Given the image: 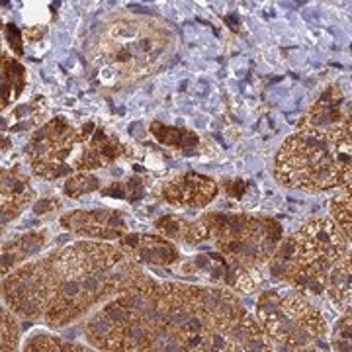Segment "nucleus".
Returning <instances> with one entry per match:
<instances>
[{
  "mask_svg": "<svg viewBox=\"0 0 352 352\" xmlns=\"http://www.w3.org/2000/svg\"><path fill=\"white\" fill-rule=\"evenodd\" d=\"M57 292L45 314L50 327H65L92 307L131 288L145 276L139 263L118 245L106 241H78L53 251Z\"/></svg>",
  "mask_w": 352,
  "mask_h": 352,
  "instance_id": "obj_1",
  "label": "nucleus"
},
{
  "mask_svg": "<svg viewBox=\"0 0 352 352\" xmlns=\"http://www.w3.org/2000/svg\"><path fill=\"white\" fill-rule=\"evenodd\" d=\"M245 314L231 289L173 282L163 311L135 352H206L219 331Z\"/></svg>",
  "mask_w": 352,
  "mask_h": 352,
  "instance_id": "obj_2",
  "label": "nucleus"
},
{
  "mask_svg": "<svg viewBox=\"0 0 352 352\" xmlns=\"http://www.w3.org/2000/svg\"><path fill=\"white\" fill-rule=\"evenodd\" d=\"M344 120L327 127L300 124L276 153L274 176L278 182L302 192H327L349 184L352 180V139Z\"/></svg>",
  "mask_w": 352,
  "mask_h": 352,
  "instance_id": "obj_3",
  "label": "nucleus"
},
{
  "mask_svg": "<svg viewBox=\"0 0 352 352\" xmlns=\"http://www.w3.org/2000/svg\"><path fill=\"white\" fill-rule=\"evenodd\" d=\"M24 155L34 175L57 180L118 163L129 155V147L118 135L94 124L76 127L59 116L32 133Z\"/></svg>",
  "mask_w": 352,
  "mask_h": 352,
  "instance_id": "obj_4",
  "label": "nucleus"
},
{
  "mask_svg": "<svg viewBox=\"0 0 352 352\" xmlns=\"http://www.w3.org/2000/svg\"><path fill=\"white\" fill-rule=\"evenodd\" d=\"M173 282L143 276L102 303L85 323L88 344L98 352H135L163 311Z\"/></svg>",
  "mask_w": 352,
  "mask_h": 352,
  "instance_id": "obj_5",
  "label": "nucleus"
},
{
  "mask_svg": "<svg viewBox=\"0 0 352 352\" xmlns=\"http://www.w3.org/2000/svg\"><path fill=\"white\" fill-rule=\"evenodd\" d=\"M351 243L331 217H314L280 243L274 264L278 278L305 298L325 294L329 274L351 251Z\"/></svg>",
  "mask_w": 352,
  "mask_h": 352,
  "instance_id": "obj_6",
  "label": "nucleus"
},
{
  "mask_svg": "<svg viewBox=\"0 0 352 352\" xmlns=\"http://www.w3.org/2000/svg\"><path fill=\"white\" fill-rule=\"evenodd\" d=\"M166 30L141 18H120L102 32L94 47V61L112 80H135L153 73L168 50Z\"/></svg>",
  "mask_w": 352,
  "mask_h": 352,
  "instance_id": "obj_7",
  "label": "nucleus"
},
{
  "mask_svg": "<svg viewBox=\"0 0 352 352\" xmlns=\"http://www.w3.org/2000/svg\"><path fill=\"white\" fill-rule=\"evenodd\" d=\"M210 241L229 266L261 270L282 243V227L272 217L249 214H208Z\"/></svg>",
  "mask_w": 352,
  "mask_h": 352,
  "instance_id": "obj_8",
  "label": "nucleus"
},
{
  "mask_svg": "<svg viewBox=\"0 0 352 352\" xmlns=\"http://www.w3.org/2000/svg\"><path fill=\"white\" fill-rule=\"evenodd\" d=\"M256 319L268 339L286 352L311 346L329 333L323 311L289 286L264 289L256 300Z\"/></svg>",
  "mask_w": 352,
  "mask_h": 352,
  "instance_id": "obj_9",
  "label": "nucleus"
},
{
  "mask_svg": "<svg viewBox=\"0 0 352 352\" xmlns=\"http://www.w3.org/2000/svg\"><path fill=\"white\" fill-rule=\"evenodd\" d=\"M4 302L14 315L22 319H39L50 311L55 292H57V272L53 252L24 263L4 276L2 282Z\"/></svg>",
  "mask_w": 352,
  "mask_h": 352,
  "instance_id": "obj_10",
  "label": "nucleus"
},
{
  "mask_svg": "<svg viewBox=\"0 0 352 352\" xmlns=\"http://www.w3.org/2000/svg\"><path fill=\"white\" fill-rule=\"evenodd\" d=\"M219 194V184L212 176L200 173H182L168 178L161 188V198L173 208L204 210Z\"/></svg>",
  "mask_w": 352,
  "mask_h": 352,
  "instance_id": "obj_11",
  "label": "nucleus"
},
{
  "mask_svg": "<svg viewBox=\"0 0 352 352\" xmlns=\"http://www.w3.org/2000/svg\"><path fill=\"white\" fill-rule=\"evenodd\" d=\"M206 352H274V342L249 311L219 331Z\"/></svg>",
  "mask_w": 352,
  "mask_h": 352,
  "instance_id": "obj_12",
  "label": "nucleus"
},
{
  "mask_svg": "<svg viewBox=\"0 0 352 352\" xmlns=\"http://www.w3.org/2000/svg\"><path fill=\"white\" fill-rule=\"evenodd\" d=\"M61 227L78 237L98 241H120L127 233L124 215L113 210H76L61 217Z\"/></svg>",
  "mask_w": 352,
  "mask_h": 352,
  "instance_id": "obj_13",
  "label": "nucleus"
},
{
  "mask_svg": "<svg viewBox=\"0 0 352 352\" xmlns=\"http://www.w3.org/2000/svg\"><path fill=\"white\" fill-rule=\"evenodd\" d=\"M116 245L139 264L149 263L168 266V264H175L180 261L178 247L163 235L129 233V235H124Z\"/></svg>",
  "mask_w": 352,
  "mask_h": 352,
  "instance_id": "obj_14",
  "label": "nucleus"
},
{
  "mask_svg": "<svg viewBox=\"0 0 352 352\" xmlns=\"http://www.w3.org/2000/svg\"><path fill=\"white\" fill-rule=\"evenodd\" d=\"M36 192L20 164L2 166V221H10L22 214L34 200Z\"/></svg>",
  "mask_w": 352,
  "mask_h": 352,
  "instance_id": "obj_15",
  "label": "nucleus"
},
{
  "mask_svg": "<svg viewBox=\"0 0 352 352\" xmlns=\"http://www.w3.org/2000/svg\"><path fill=\"white\" fill-rule=\"evenodd\" d=\"M157 233L170 239L173 243H188V245H200L204 241H210V227L204 221V217L198 221L186 219L182 215L168 214L159 217L155 221Z\"/></svg>",
  "mask_w": 352,
  "mask_h": 352,
  "instance_id": "obj_16",
  "label": "nucleus"
},
{
  "mask_svg": "<svg viewBox=\"0 0 352 352\" xmlns=\"http://www.w3.org/2000/svg\"><path fill=\"white\" fill-rule=\"evenodd\" d=\"M325 296L340 315H352V251L346 252L329 274Z\"/></svg>",
  "mask_w": 352,
  "mask_h": 352,
  "instance_id": "obj_17",
  "label": "nucleus"
},
{
  "mask_svg": "<svg viewBox=\"0 0 352 352\" xmlns=\"http://www.w3.org/2000/svg\"><path fill=\"white\" fill-rule=\"evenodd\" d=\"M45 241H47L45 233H25L22 237L6 243L2 249V272H4V276L10 274L18 266H22L25 258H30L36 252L41 251L45 247Z\"/></svg>",
  "mask_w": 352,
  "mask_h": 352,
  "instance_id": "obj_18",
  "label": "nucleus"
},
{
  "mask_svg": "<svg viewBox=\"0 0 352 352\" xmlns=\"http://www.w3.org/2000/svg\"><path fill=\"white\" fill-rule=\"evenodd\" d=\"M25 69L16 59L2 55V110L10 106L24 90Z\"/></svg>",
  "mask_w": 352,
  "mask_h": 352,
  "instance_id": "obj_19",
  "label": "nucleus"
},
{
  "mask_svg": "<svg viewBox=\"0 0 352 352\" xmlns=\"http://www.w3.org/2000/svg\"><path fill=\"white\" fill-rule=\"evenodd\" d=\"M331 219L339 226L349 243H352V180L339 188L337 196L331 200Z\"/></svg>",
  "mask_w": 352,
  "mask_h": 352,
  "instance_id": "obj_20",
  "label": "nucleus"
},
{
  "mask_svg": "<svg viewBox=\"0 0 352 352\" xmlns=\"http://www.w3.org/2000/svg\"><path fill=\"white\" fill-rule=\"evenodd\" d=\"M24 352H98L92 346L71 342L53 335H36L25 342Z\"/></svg>",
  "mask_w": 352,
  "mask_h": 352,
  "instance_id": "obj_21",
  "label": "nucleus"
},
{
  "mask_svg": "<svg viewBox=\"0 0 352 352\" xmlns=\"http://www.w3.org/2000/svg\"><path fill=\"white\" fill-rule=\"evenodd\" d=\"M98 188H100V178H96L92 173H76L67 178L63 190L69 198H80L90 192H96Z\"/></svg>",
  "mask_w": 352,
  "mask_h": 352,
  "instance_id": "obj_22",
  "label": "nucleus"
},
{
  "mask_svg": "<svg viewBox=\"0 0 352 352\" xmlns=\"http://www.w3.org/2000/svg\"><path fill=\"white\" fill-rule=\"evenodd\" d=\"M20 342V329L14 314L4 307L2 309V352H16Z\"/></svg>",
  "mask_w": 352,
  "mask_h": 352,
  "instance_id": "obj_23",
  "label": "nucleus"
},
{
  "mask_svg": "<svg viewBox=\"0 0 352 352\" xmlns=\"http://www.w3.org/2000/svg\"><path fill=\"white\" fill-rule=\"evenodd\" d=\"M344 126H346V131H349V135H351V139H352V112H349V116H346V120H344Z\"/></svg>",
  "mask_w": 352,
  "mask_h": 352,
  "instance_id": "obj_24",
  "label": "nucleus"
},
{
  "mask_svg": "<svg viewBox=\"0 0 352 352\" xmlns=\"http://www.w3.org/2000/svg\"><path fill=\"white\" fill-rule=\"evenodd\" d=\"M292 352H321L319 349H315V346H305V349H298V351H292Z\"/></svg>",
  "mask_w": 352,
  "mask_h": 352,
  "instance_id": "obj_25",
  "label": "nucleus"
}]
</instances>
